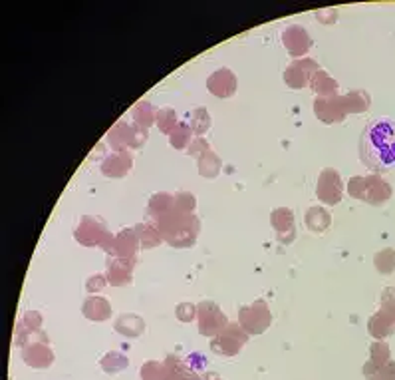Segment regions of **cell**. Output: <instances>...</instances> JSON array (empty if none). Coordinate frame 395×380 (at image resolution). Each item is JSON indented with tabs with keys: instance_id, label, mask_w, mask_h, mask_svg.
<instances>
[{
	"instance_id": "obj_13",
	"label": "cell",
	"mask_w": 395,
	"mask_h": 380,
	"mask_svg": "<svg viewBox=\"0 0 395 380\" xmlns=\"http://www.w3.org/2000/svg\"><path fill=\"white\" fill-rule=\"evenodd\" d=\"M139 237H137L136 229L127 227L122 229L118 235H113V239L106 249V253L113 259H136L137 251H139Z\"/></svg>"
},
{
	"instance_id": "obj_33",
	"label": "cell",
	"mask_w": 395,
	"mask_h": 380,
	"mask_svg": "<svg viewBox=\"0 0 395 380\" xmlns=\"http://www.w3.org/2000/svg\"><path fill=\"white\" fill-rule=\"evenodd\" d=\"M189 126H191L193 134L197 138H203L211 127V116L207 112V108H195L193 110L191 118H189Z\"/></svg>"
},
{
	"instance_id": "obj_26",
	"label": "cell",
	"mask_w": 395,
	"mask_h": 380,
	"mask_svg": "<svg viewBox=\"0 0 395 380\" xmlns=\"http://www.w3.org/2000/svg\"><path fill=\"white\" fill-rule=\"evenodd\" d=\"M310 88H312L314 94L318 96H332V94H338V82L336 78H332L326 70H318L310 78Z\"/></svg>"
},
{
	"instance_id": "obj_10",
	"label": "cell",
	"mask_w": 395,
	"mask_h": 380,
	"mask_svg": "<svg viewBox=\"0 0 395 380\" xmlns=\"http://www.w3.org/2000/svg\"><path fill=\"white\" fill-rule=\"evenodd\" d=\"M314 113L320 122H324L328 126L332 124H340L346 120V102L340 94H332V96H316L314 98Z\"/></svg>"
},
{
	"instance_id": "obj_30",
	"label": "cell",
	"mask_w": 395,
	"mask_h": 380,
	"mask_svg": "<svg viewBox=\"0 0 395 380\" xmlns=\"http://www.w3.org/2000/svg\"><path fill=\"white\" fill-rule=\"evenodd\" d=\"M99 366H102V370H104L106 374H118V372H122V370H125V368L129 366V361H127V356L122 354V352L109 351L102 356Z\"/></svg>"
},
{
	"instance_id": "obj_25",
	"label": "cell",
	"mask_w": 395,
	"mask_h": 380,
	"mask_svg": "<svg viewBox=\"0 0 395 380\" xmlns=\"http://www.w3.org/2000/svg\"><path fill=\"white\" fill-rule=\"evenodd\" d=\"M134 229H136L137 237H139L141 249H153V247H157V245L163 243L159 227L155 225V223H151V221H141Z\"/></svg>"
},
{
	"instance_id": "obj_31",
	"label": "cell",
	"mask_w": 395,
	"mask_h": 380,
	"mask_svg": "<svg viewBox=\"0 0 395 380\" xmlns=\"http://www.w3.org/2000/svg\"><path fill=\"white\" fill-rule=\"evenodd\" d=\"M389 361H392V351H389L387 342L373 340V345L369 347V365L373 366L376 370H380V368L387 365Z\"/></svg>"
},
{
	"instance_id": "obj_19",
	"label": "cell",
	"mask_w": 395,
	"mask_h": 380,
	"mask_svg": "<svg viewBox=\"0 0 395 380\" xmlns=\"http://www.w3.org/2000/svg\"><path fill=\"white\" fill-rule=\"evenodd\" d=\"M38 331H42V315L38 310H28L14 326V345L22 349L30 337Z\"/></svg>"
},
{
	"instance_id": "obj_34",
	"label": "cell",
	"mask_w": 395,
	"mask_h": 380,
	"mask_svg": "<svg viewBox=\"0 0 395 380\" xmlns=\"http://www.w3.org/2000/svg\"><path fill=\"white\" fill-rule=\"evenodd\" d=\"M155 124L159 127V132L165 136H171L173 129L179 126L177 113L173 108H159L157 110V118H155Z\"/></svg>"
},
{
	"instance_id": "obj_37",
	"label": "cell",
	"mask_w": 395,
	"mask_h": 380,
	"mask_svg": "<svg viewBox=\"0 0 395 380\" xmlns=\"http://www.w3.org/2000/svg\"><path fill=\"white\" fill-rule=\"evenodd\" d=\"M163 363L165 366H167V372H169L171 380H181L187 372H189V370H191V366L187 365L183 358H179L177 354H169Z\"/></svg>"
},
{
	"instance_id": "obj_9",
	"label": "cell",
	"mask_w": 395,
	"mask_h": 380,
	"mask_svg": "<svg viewBox=\"0 0 395 380\" xmlns=\"http://www.w3.org/2000/svg\"><path fill=\"white\" fill-rule=\"evenodd\" d=\"M316 198L324 205H338L344 198V182L338 169L324 168L316 182Z\"/></svg>"
},
{
	"instance_id": "obj_7",
	"label": "cell",
	"mask_w": 395,
	"mask_h": 380,
	"mask_svg": "<svg viewBox=\"0 0 395 380\" xmlns=\"http://www.w3.org/2000/svg\"><path fill=\"white\" fill-rule=\"evenodd\" d=\"M248 333L239 323H229L217 337L211 338V351L220 356H236L248 342Z\"/></svg>"
},
{
	"instance_id": "obj_36",
	"label": "cell",
	"mask_w": 395,
	"mask_h": 380,
	"mask_svg": "<svg viewBox=\"0 0 395 380\" xmlns=\"http://www.w3.org/2000/svg\"><path fill=\"white\" fill-rule=\"evenodd\" d=\"M373 265L382 275H392L395 271V249L385 247L382 251H378L373 257Z\"/></svg>"
},
{
	"instance_id": "obj_4",
	"label": "cell",
	"mask_w": 395,
	"mask_h": 380,
	"mask_svg": "<svg viewBox=\"0 0 395 380\" xmlns=\"http://www.w3.org/2000/svg\"><path fill=\"white\" fill-rule=\"evenodd\" d=\"M74 239L83 247H102L104 251L109 247L113 235L108 231L106 221L97 215H82L74 229Z\"/></svg>"
},
{
	"instance_id": "obj_43",
	"label": "cell",
	"mask_w": 395,
	"mask_h": 380,
	"mask_svg": "<svg viewBox=\"0 0 395 380\" xmlns=\"http://www.w3.org/2000/svg\"><path fill=\"white\" fill-rule=\"evenodd\" d=\"M316 20L322 22V24H334L338 20V10L336 8H324V10H318L316 13Z\"/></svg>"
},
{
	"instance_id": "obj_6",
	"label": "cell",
	"mask_w": 395,
	"mask_h": 380,
	"mask_svg": "<svg viewBox=\"0 0 395 380\" xmlns=\"http://www.w3.org/2000/svg\"><path fill=\"white\" fill-rule=\"evenodd\" d=\"M273 323V312L268 309L266 301H252L239 309V324L245 328L248 335H262Z\"/></svg>"
},
{
	"instance_id": "obj_3",
	"label": "cell",
	"mask_w": 395,
	"mask_h": 380,
	"mask_svg": "<svg viewBox=\"0 0 395 380\" xmlns=\"http://www.w3.org/2000/svg\"><path fill=\"white\" fill-rule=\"evenodd\" d=\"M348 196L357 201H366L369 205H383L392 199L394 189L378 173H369L366 177L354 175L348 182Z\"/></svg>"
},
{
	"instance_id": "obj_29",
	"label": "cell",
	"mask_w": 395,
	"mask_h": 380,
	"mask_svg": "<svg viewBox=\"0 0 395 380\" xmlns=\"http://www.w3.org/2000/svg\"><path fill=\"white\" fill-rule=\"evenodd\" d=\"M131 116H134V124L150 129L155 124L157 110L153 108V104H150V102H137L134 110H131Z\"/></svg>"
},
{
	"instance_id": "obj_16",
	"label": "cell",
	"mask_w": 395,
	"mask_h": 380,
	"mask_svg": "<svg viewBox=\"0 0 395 380\" xmlns=\"http://www.w3.org/2000/svg\"><path fill=\"white\" fill-rule=\"evenodd\" d=\"M239 88L236 74L229 68H218L207 80V90L217 98H231Z\"/></svg>"
},
{
	"instance_id": "obj_23",
	"label": "cell",
	"mask_w": 395,
	"mask_h": 380,
	"mask_svg": "<svg viewBox=\"0 0 395 380\" xmlns=\"http://www.w3.org/2000/svg\"><path fill=\"white\" fill-rule=\"evenodd\" d=\"M173 212V193L167 191H159L155 196H151L150 203H147V219L151 223H157L161 217H165L167 213Z\"/></svg>"
},
{
	"instance_id": "obj_27",
	"label": "cell",
	"mask_w": 395,
	"mask_h": 380,
	"mask_svg": "<svg viewBox=\"0 0 395 380\" xmlns=\"http://www.w3.org/2000/svg\"><path fill=\"white\" fill-rule=\"evenodd\" d=\"M197 168H199V173L204 180H215L218 173H220V168H223V161L215 152H204L197 157Z\"/></svg>"
},
{
	"instance_id": "obj_24",
	"label": "cell",
	"mask_w": 395,
	"mask_h": 380,
	"mask_svg": "<svg viewBox=\"0 0 395 380\" xmlns=\"http://www.w3.org/2000/svg\"><path fill=\"white\" fill-rule=\"evenodd\" d=\"M304 223L308 227V231H312V233H324L332 225V215L324 207L314 205L304 215Z\"/></svg>"
},
{
	"instance_id": "obj_17",
	"label": "cell",
	"mask_w": 395,
	"mask_h": 380,
	"mask_svg": "<svg viewBox=\"0 0 395 380\" xmlns=\"http://www.w3.org/2000/svg\"><path fill=\"white\" fill-rule=\"evenodd\" d=\"M134 168V155L131 152H113L104 157L102 161V173L106 177H111V180H120V177H125L129 171Z\"/></svg>"
},
{
	"instance_id": "obj_11",
	"label": "cell",
	"mask_w": 395,
	"mask_h": 380,
	"mask_svg": "<svg viewBox=\"0 0 395 380\" xmlns=\"http://www.w3.org/2000/svg\"><path fill=\"white\" fill-rule=\"evenodd\" d=\"M320 70L318 62L312 58H298L294 60L287 70H284V84L292 90H302L310 84V78H312L316 72Z\"/></svg>"
},
{
	"instance_id": "obj_22",
	"label": "cell",
	"mask_w": 395,
	"mask_h": 380,
	"mask_svg": "<svg viewBox=\"0 0 395 380\" xmlns=\"http://www.w3.org/2000/svg\"><path fill=\"white\" fill-rule=\"evenodd\" d=\"M113 328H115V333H120L122 337L137 338L145 333V321H143L139 315H136V312H123V315H120V317L115 319Z\"/></svg>"
},
{
	"instance_id": "obj_44",
	"label": "cell",
	"mask_w": 395,
	"mask_h": 380,
	"mask_svg": "<svg viewBox=\"0 0 395 380\" xmlns=\"http://www.w3.org/2000/svg\"><path fill=\"white\" fill-rule=\"evenodd\" d=\"M181 380H201V377H199V374H197V372L191 368V370H189V372H187V374H185Z\"/></svg>"
},
{
	"instance_id": "obj_18",
	"label": "cell",
	"mask_w": 395,
	"mask_h": 380,
	"mask_svg": "<svg viewBox=\"0 0 395 380\" xmlns=\"http://www.w3.org/2000/svg\"><path fill=\"white\" fill-rule=\"evenodd\" d=\"M136 259H109L106 277L111 287H125L134 281V269Z\"/></svg>"
},
{
	"instance_id": "obj_21",
	"label": "cell",
	"mask_w": 395,
	"mask_h": 380,
	"mask_svg": "<svg viewBox=\"0 0 395 380\" xmlns=\"http://www.w3.org/2000/svg\"><path fill=\"white\" fill-rule=\"evenodd\" d=\"M83 317L88 321H94V323H104L111 317V303H109L106 296L99 295H90L82 305Z\"/></svg>"
},
{
	"instance_id": "obj_41",
	"label": "cell",
	"mask_w": 395,
	"mask_h": 380,
	"mask_svg": "<svg viewBox=\"0 0 395 380\" xmlns=\"http://www.w3.org/2000/svg\"><path fill=\"white\" fill-rule=\"evenodd\" d=\"M380 309L395 315V287H385V289H383L382 307H380Z\"/></svg>"
},
{
	"instance_id": "obj_40",
	"label": "cell",
	"mask_w": 395,
	"mask_h": 380,
	"mask_svg": "<svg viewBox=\"0 0 395 380\" xmlns=\"http://www.w3.org/2000/svg\"><path fill=\"white\" fill-rule=\"evenodd\" d=\"M106 285H109L106 275H92V277L86 281V291H88L90 295H96L102 289H106Z\"/></svg>"
},
{
	"instance_id": "obj_42",
	"label": "cell",
	"mask_w": 395,
	"mask_h": 380,
	"mask_svg": "<svg viewBox=\"0 0 395 380\" xmlns=\"http://www.w3.org/2000/svg\"><path fill=\"white\" fill-rule=\"evenodd\" d=\"M187 152H189L191 157H199L204 152H209V141L204 140V138H193L189 148H187Z\"/></svg>"
},
{
	"instance_id": "obj_32",
	"label": "cell",
	"mask_w": 395,
	"mask_h": 380,
	"mask_svg": "<svg viewBox=\"0 0 395 380\" xmlns=\"http://www.w3.org/2000/svg\"><path fill=\"white\" fill-rule=\"evenodd\" d=\"M139 379L141 380H171L165 363L159 361H147L139 368Z\"/></svg>"
},
{
	"instance_id": "obj_14",
	"label": "cell",
	"mask_w": 395,
	"mask_h": 380,
	"mask_svg": "<svg viewBox=\"0 0 395 380\" xmlns=\"http://www.w3.org/2000/svg\"><path fill=\"white\" fill-rule=\"evenodd\" d=\"M282 44L287 48V52L292 58H302L304 54H308V50L312 48V38L306 32L304 26L300 24H290L282 30Z\"/></svg>"
},
{
	"instance_id": "obj_15",
	"label": "cell",
	"mask_w": 395,
	"mask_h": 380,
	"mask_svg": "<svg viewBox=\"0 0 395 380\" xmlns=\"http://www.w3.org/2000/svg\"><path fill=\"white\" fill-rule=\"evenodd\" d=\"M271 223L276 231V239L282 245H290L296 239V223H294V213L290 207H278L271 213Z\"/></svg>"
},
{
	"instance_id": "obj_39",
	"label": "cell",
	"mask_w": 395,
	"mask_h": 380,
	"mask_svg": "<svg viewBox=\"0 0 395 380\" xmlns=\"http://www.w3.org/2000/svg\"><path fill=\"white\" fill-rule=\"evenodd\" d=\"M175 317H177L181 323H191L197 319V305H193L189 301L185 303H179L175 307Z\"/></svg>"
},
{
	"instance_id": "obj_28",
	"label": "cell",
	"mask_w": 395,
	"mask_h": 380,
	"mask_svg": "<svg viewBox=\"0 0 395 380\" xmlns=\"http://www.w3.org/2000/svg\"><path fill=\"white\" fill-rule=\"evenodd\" d=\"M346 102V112L348 113H364L368 112L371 106V98L366 90H352L344 96Z\"/></svg>"
},
{
	"instance_id": "obj_1",
	"label": "cell",
	"mask_w": 395,
	"mask_h": 380,
	"mask_svg": "<svg viewBox=\"0 0 395 380\" xmlns=\"http://www.w3.org/2000/svg\"><path fill=\"white\" fill-rule=\"evenodd\" d=\"M360 161L373 173L395 168V120L378 118L369 122L360 138Z\"/></svg>"
},
{
	"instance_id": "obj_5",
	"label": "cell",
	"mask_w": 395,
	"mask_h": 380,
	"mask_svg": "<svg viewBox=\"0 0 395 380\" xmlns=\"http://www.w3.org/2000/svg\"><path fill=\"white\" fill-rule=\"evenodd\" d=\"M147 138H150V129L137 124H127V122H118L108 132V143L113 152L141 150Z\"/></svg>"
},
{
	"instance_id": "obj_38",
	"label": "cell",
	"mask_w": 395,
	"mask_h": 380,
	"mask_svg": "<svg viewBox=\"0 0 395 380\" xmlns=\"http://www.w3.org/2000/svg\"><path fill=\"white\" fill-rule=\"evenodd\" d=\"M197 205V198L189 191L173 193V213H193Z\"/></svg>"
},
{
	"instance_id": "obj_35",
	"label": "cell",
	"mask_w": 395,
	"mask_h": 380,
	"mask_svg": "<svg viewBox=\"0 0 395 380\" xmlns=\"http://www.w3.org/2000/svg\"><path fill=\"white\" fill-rule=\"evenodd\" d=\"M193 140V129L189 124H183V122H179V126L173 129V134L169 136V143H171V148H175V150H187L189 148V143Z\"/></svg>"
},
{
	"instance_id": "obj_8",
	"label": "cell",
	"mask_w": 395,
	"mask_h": 380,
	"mask_svg": "<svg viewBox=\"0 0 395 380\" xmlns=\"http://www.w3.org/2000/svg\"><path fill=\"white\" fill-rule=\"evenodd\" d=\"M197 321H199V333L203 337H217L218 333L229 324L227 315L220 310L213 301H201L197 305Z\"/></svg>"
},
{
	"instance_id": "obj_20",
	"label": "cell",
	"mask_w": 395,
	"mask_h": 380,
	"mask_svg": "<svg viewBox=\"0 0 395 380\" xmlns=\"http://www.w3.org/2000/svg\"><path fill=\"white\" fill-rule=\"evenodd\" d=\"M368 333L376 340H383V338L392 337L395 333V315L387 312V310H376L368 321Z\"/></svg>"
},
{
	"instance_id": "obj_45",
	"label": "cell",
	"mask_w": 395,
	"mask_h": 380,
	"mask_svg": "<svg viewBox=\"0 0 395 380\" xmlns=\"http://www.w3.org/2000/svg\"><path fill=\"white\" fill-rule=\"evenodd\" d=\"M201 380H223L218 374H215V372H207V374H203L201 377Z\"/></svg>"
},
{
	"instance_id": "obj_2",
	"label": "cell",
	"mask_w": 395,
	"mask_h": 380,
	"mask_svg": "<svg viewBox=\"0 0 395 380\" xmlns=\"http://www.w3.org/2000/svg\"><path fill=\"white\" fill-rule=\"evenodd\" d=\"M155 225L159 227L161 237L175 249H187L197 243L201 221L193 213H167Z\"/></svg>"
},
{
	"instance_id": "obj_12",
	"label": "cell",
	"mask_w": 395,
	"mask_h": 380,
	"mask_svg": "<svg viewBox=\"0 0 395 380\" xmlns=\"http://www.w3.org/2000/svg\"><path fill=\"white\" fill-rule=\"evenodd\" d=\"M22 361L26 363L30 368H50L54 365V351L50 349L48 340H36V338H30L26 345L22 347Z\"/></svg>"
}]
</instances>
